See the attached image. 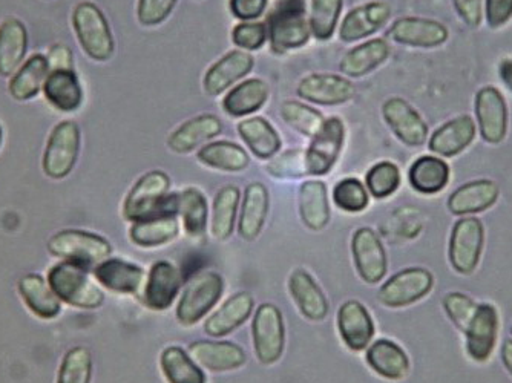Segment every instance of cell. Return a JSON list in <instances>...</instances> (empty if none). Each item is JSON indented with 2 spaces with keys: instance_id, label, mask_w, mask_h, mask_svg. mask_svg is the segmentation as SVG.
I'll use <instances>...</instances> for the list:
<instances>
[{
  "instance_id": "obj_1",
  "label": "cell",
  "mask_w": 512,
  "mask_h": 383,
  "mask_svg": "<svg viewBox=\"0 0 512 383\" xmlns=\"http://www.w3.org/2000/svg\"><path fill=\"white\" fill-rule=\"evenodd\" d=\"M171 178L163 171H152L143 175L129 190L123 217L131 223L168 217L178 213V194L169 195Z\"/></svg>"
},
{
  "instance_id": "obj_2",
  "label": "cell",
  "mask_w": 512,
  "mask_h": 383,
  "mask_svg": "<svg viewBox=\"0 0 512 383\" xmlns=\"http://www.w3.org/2000/svg\"><path fill=\"white\" fill-rule=\"evenodd\" d=\"M267 34L275 53L298 50L309 42L310 23L304 0H279L267 19Z\"/></svg>"
},
{
  "instance_id": "obj_3",
  "label": "cell",
  "mask_w": 512,
  "mask_h": 383,
  "mask_svg": "<svg viewBox=\"0 0 512 383\" xmlns=\"http://www.w3.org/2000/svg\"><path fill=\"white\" fill-rule=\"evenodd\" d=\"M48 284L60 301L79 308H99L105 301V293L91 276L86 267L76 262L62 261L48 273Z\"/></svg>"
},
{
  "instance_id": "obj_4",
  "label": "cell",
  "mask_w": 512,
  "mask_h": 383,
  "mask_svg": "<svg viewBox=\"0 0 512 383\" xmlns=\"http://www.w3.org/2000/svg\"><path fill=\"white\" fill-rule=\"evenodd\" d=\"M73 27L82 50L96 62H108L115 50L114 36L103 11L82 2L73 13Z\"/></svg>"
},
{
  "instance_id": "obj_5",
  "label": "cell",
  "mask_w": 512,
  "mask_h": 383,
  "mask_svg": "<svg viewBox=\"0 0 512 383\" xmlns=\"http://www.w3.org/2000/svg\"><path fill=\"white\" fill-rule=\"evenodd\" d=\"M224 293V279L217 272L198 273L191 279L180 301H178V322L184 327H192L201 319L206 318L209 311L214 310Z\"/></svg>"
},
{
  "instance_id": "obj_6",
  "label": "cell",
  "mask_w": 512,
  "mask_h": 383,
  "mask_svg": "<svg viewBox=\"0 0 512 383\" xmlns=\"http://www.w3.org/2000/svg\"><path fill=\"white\" fill-rule=\"evenodd\" d=\"M82 132L73 120H63L54 126L50 138L46 141L42 167L46 177L63 180L73 172L79 160Z\"/></svg>"
},
{
  "instance_id": "obj_7",
  "label": "cell",
  "mask_w": 512,
  "mask_h": 383,
  "mask_svg": "<svg viewBox=\"0 0 512 383\" xmlns=\"http://www.w3.org/2000/svg\"><path fill=\"white\" fill-rule=\"evenodd\" d=\"M53 255L83 267L99 266L111 255V244L103 236L85 230H62L48 243Z\"/></svg>"
},
{
  "instance_id": "obj_8",
  "label": "cell",
  "mask_w": 512,
  "mask_h": 383,
  "mask_svg": "<svg viewBox=\"0 0 512 383\" xmlns=\"http://www.w3.org/2000/svg\"><path fill=\"white\" fill-rule=\"evenodd\" d=\"M253 351L264 365H273L283 357L286 327L283 313L276 305L261 304L252 322Z\"/></svg>"
},
{
  "instance_id": "obj_9",
  "label": "cell",
  "mask_w": 512,
  "mask_h": 383,
  "mask_svg": "<svg viewBox=\"0 0 512 383\" xmlns=\"http://www.w3.org/2000/svg\"><path fill=\"white\" fill-rule=\"evenodd\" d=\"M434 278L421 267L401 270L391 276L378 293V301L388 308H402L421 301L431 292Z\"/></svg>"
},
{
  "instance_id": "obj_10",
  "label": "cell",
  "mask_w": 512,
  "mask_h": 383,
  "mask_svg": "<svg viewBox=\"0 0 512 383\" xmlns=\"http://www.w3.org/2000/svg\"><path fill=\"white\" fill-rule=\"evenodd\" d=\"M485 230L477 218H462L451 232L450 262L460 275H471L479 266Z\"/></svg>"
},
{
  "instance_id": "obj_11",
  "label": "cell",
  "mask_w": 512,
  "mask_h": 383,
  "mask_svg": "<svg viewBox=\"0 0 512 383\" xmlns=\"http://www.w3.org/2000/svg\"><path fill=\"white\" fill-rule=\"evenodd\" d=\"M352 255L362 281L375 285L387 275L388 261L384 244L375 230L361 227L352 238Z\"/></svg>"
},
{
  "instance_id": "obj_12",
  "label": "cell",
  "mask_w": 512,
  "mask_h": 383,
  "mask_svg": "<svg viewBox=\"0 0 512 383\" xmlns=\"http://www.w3.org/2000/svg\"><path fill=\"white\" fill-rule=\"evenodd\" d=\"M344 123L338 117L325 120L321 131L313 137L306 152L307 174L321 177L329 174L344 146Z\"/></svg>"
},
{
  "instance_id": "obj_13",
  "label": "cell",
  "mask_w": 512,
  "mask_h": 383,
  "mask_svg": "<svg viewBox=\"0 0 512 383\" xmlns=\"http://www.w3.org/2000/svg\"><path fill=\"white\" fill-rule=\"evenodd\" d=\"M183 285V276L172 262L157 261L146 278L143 301L154 311H165L174 304Z\"/></svg>"
},
{
  "instance_id": "obj_14",
  "label": "cell",
  "mask_w": 512,
  "mask_h": 383,
  "mask_svg": "<svg viewBox=\"0 0 512 383\" xmlns=\"http://www.w3.org/2000/svg\"><path fill=\"white\" fill-rule=\"evenodd\" d=\"M299 97L322 106H336L350 102L355 97L352 82L335 74H310L298 85Z\"/></svg>"
},
{
  "instance_id": "obj_15",
  "label": "cell",
  "mask_w": 512,
  "mask_h": 383,
  "mask_svg": "<svg viewBox=\"0 0 512 383\" xmlns=\"http://www.w3.org/2000/svg\"><path fill=\"white\" fill-rule=\"evenodd\" d=\"M385 122L390 126L394 135L411 148L422 146L427 140L428 126L425 125L421 115L411 108L405 100L394 97L387 100L382 108Z\"/></svg>"
},
{
  "instance_id": "obj_16",
  "label": "cell",
  "mask_w": 512,
  "mask_h": 383,
  "mask_svg": "<svg viewBox=\"0 0 512 383\" xmlns=\"http://www.w3.org/2000/svg\"><path fill=\"white\" fill-rule=\"evenodd\" d=\"M188 353L198 365L212 373L238 370L247 362L246 351L234 342H192Z\"/></svg>"
},
{
  "instance_id": "obj_17",
  "label": "cell",
  "mask_w": 512,
  "mask_h": 383,
  "mask_svg": "<svg viewBox=\"0 0 512 383\" xmlns=\"http://www.w3.org/2000/svg\"><path fill=\"white\" fill-rule=\"evenodd\" d=\"M497 330H499V315L494 305L482 304L477 307L470 325L465 330L467 350L471 359L485 362L490 359L496 347Z\"/></svg>"
},
{
  "instance_id": "obj_18",
  "label": "cell",
  "mask_w": 512,
  "mask_h": 383,
  "mask_svg": "<svg viewBox=\"0 0 512 383\" xmlns=\"http://www.w3.org/2000/svg\"><path fill=\"white\" fill-rule=\"evenodd\" d=\"M338 330L348 350L362 351L375 336V322L367 308L352 299L339 307Z\"/></svg>"
},
{
  "instance_id": "obj_19",
  "label": "cell",
  "mask_w": 512,
  "mask_h": 383,
  "mask_svg": "<svg viewBox=\"0 0 512 383\" xmlns=\"http://www.w3.org/2000/svg\"><path fill=\"white\" fill-rule=\"evenodd\" d=\"M289 292L304 318L321 322L329 315V301L307 270L296 269L290 273Z\"/></svg>"
},
{
  "instance_id": "obj_20",
  "label": "cell",
  "mask_w": 512,
  "mask_h": 383,
  "mask_svg": "<svg viewBox=\"0 0 512 383\" xmlns=\"http://www.w3.org/2000/svg\"><path fill=\"white\" fill-rule=\"evenodd\" d=\"M476 114L483 140L497 145L505 138L508 126L505 100L496 88L480 89L476 97Z\"/></svg>"
},
{
  "instance_id": "obj_21",
  "label": "cell",
  "mask_w": 512,
  "mask_h": 383,
  "mask_svg": "<svg viewBox=\"0 0 512 383\" xmlns=\"http://www.w3.org/2000/svg\"><path fill=\"white\" fill-rule=\"evenodd\" d=\"M388 34L402 45L417 48H434L448 39V30L442 23L422 17H402L393 23Z\"/></svg>"
},
{
  "instance_id": "obj_22",
  "label": "cell",
  "mask_w": 512,
  "mask_h": 383,
  "mask_svg": "<svg viewBox=\"0 0 512 383\" xmlns=\"http://www.w3.org/2000/svg\"><path fill=\"white\" fill-rule=\"evenodd\" d=\"M255 60L246 51L235 50L218 60L204 76V91L212 97L223 94L227 88L252 71Z\"/></svg>"
},
{
  "instance_id": "obj_23",
  "label": "cell",
  "mask_w": 512,
  "mask_h": 383,
  "mask_svg": "<svg viewBox=\"0 0 512 383\" xmlns=\"http://www.w3.org/2000/svg\"><path fill=\"white\" fill-rule=\"evenodd\" d=\"M28 51V31L25 23L8 17L0 23V77H13L25 63Z\"/></svg>"
},
{
  "instance_id": "obj_24",
  "label": "cell",
  "mask_w": 512,
  "mask_h": 383,
  "mask_svg": "<svg viewBox=\"0 0 512 383\" xmlns=\"http://www.w3.org/2000/svg\"><path fill=\"white\" fill-rule=\"evenodd\" d=\"M94 276L112 292L137 295L145 284L146 273L142 267L125 259L108 258L96 266Z\"/></svg>"
},
{
  "instance_id": "obj_25",
  "label": "cell",
  "mask_w": 512,
  "mask_h": 383,
  "mask_svg": "<svg viewBox=\"0 0 512 383\" xmlns=\"http://www.w3.org/2000/svg\"><path fill=\"white\" fill-rule=\"evenodd\" d=\"M253 307H255V301L249 292L235 293L215 311L214 315L206 319L204 331L211 338H224L250 318Z\"/></svg>"
},
{
  "instance_id": "obj_26",
  "label": "cell",
  "mask_w": 512,
  "mask_h": 383,
  "mask_svg": "<svg viewBox=\"0 0 512 383\" xmlns=\"http://www.w3.org/2000/svg\"><path fill=\"white\" fill-rule=\"evenodd\" d=\"M391 8L387 2H370L355 8L342 20L339 37L344 42H356L379 31L390 19Z\"/></svg>"
},
{
  "instance_id": "obj_27",
  "label": "cell",
  "mask_w": 512,
  "mask_h": 383,
  "mask_svg": "<svg viewBox=\"0 0 512 383\" xmlns=\"http://www.w3.org/2000/svg\"><path fill=\"white\" fill-rule=\"evenodd\" d=\"M43 94L53 108L74 112L83 105V88L74 69H54L46 77Z\"/></svg>"
},
{
  "instance_id": "obj_28",
  "label": "cell",
  "mask_w": 512,
  "mask_h": 383,
  "mask_svg": "<svg viewBox=\"0 0 512 383\" xmlns=\"http://www.w3.org/2000/svg\"><path fill=\"white\" fill-rule=\"evenodd\" d=\"M221 131H223V125L217 115H198L172 132L171 137L168 138V146L175 154H189L206 141L217 137Z\"/></svg>"
},
{
  "instance_id": "obj_29",
  "label": "cell",
  "mask_w": 512,
  "mask_h": 383,
  "mask_svg": "<svg viewBox=\"0 0 512 383\" xmlns=\"http://www.w3.org/2000/svg\"><path fill=\"white\" fill-rule=\"evenodd\" d=\"M269 190L263 183H250L244 192L238 233L246 241H253L263 232L269 215Z\"/></svg>"
},
{
  "instance_id": "obj_30",
  "label": "cell",
  "mask_w": 512,
  "mask_h": 383,
  "mask_svg": "<svg viewBox=\"0 0 512 383\" xmlns=\"http://www.w3.org/2000/svg\"><path fill=\"white\" fill-rule=\"evenodd\" d=\"M299 215L302 223L313 232L325 229L330 223V203L327 186L322 181L310 180L299 187Z\"/></svg>"
},
{
  "instance_id": "obj_31",
  "label": "cell",
  "mask_w": 512,
  "mask_h": 383,
  "mask_svg": "<svg viewBox=\"0 0 512 383\" xmlns=\"http://www.w3.org/2000/svg\"><path fill=\"white\" fill-rule=\"evenodd\" d=\"M367 364L371 370L388 380H402L410 373V359L396 342L379 339L368 345Z\"/></svg>"
},
{
  "instance_id": "obj_32",
  "label": "cell",
  "mask_w": 512,
  "mask_h": 383,
  "mask_svg": "<svg viewBox=\"0 0 512 383\" xmlns=\"http://www.w3.org/2000/svg\"><path fill=\"white\" fill-rule=\"evenodd\" d=\"M499 194V186L494 181H471V183L463 184L451 195L448 200V209L453 215L480 213L490 209L496 203Z\"/></svg>"
},
{
  "instance_id": "obj_33",
  "label": "cell",
  "mask_w": 512,
  "mask_h": 383,
  "mask_svg": "<svg viewBox=\"0 0 512 383\" xmlns=\"http://www.w3.org/2000/svg\"><path fill=\"white\" fill-rule=\"evenodd\" d=\"M50 71L46 56L40 53L33 54L11 77L8 92L17 102H30L42 91Z\"/></svg>"
},
{
  "instance_id": "obj_34",
  "label": "cell",
  "mask_w": 512,
  "mask_h": 383,
  "mask_svg": "<svg viewBox=\"0 0 512 383\" xmlns=\"http://www.w3.org/2000/svg\"><path fill=\"white\" fill-rule=\"evenodd\" d=\"M476 135V125L468 115L451 120L437 129L430 140V149L442 157H454L471 145Z\"/></svg>"
},
{
  "instance_id": "obj_35",
  "label": "cell",
  "mask_w": 512,
  "mask_h": 383,
  "mask_svg": "<svg viewBox=\"0 0 512 383\" xmlns=\"http://www.w3.org/2000/svg\"><path fill=\"white\" fill-rule=\"evenodd\" d=\"M390 56V45L384 39H373L356 46L341 60V73L348 77H364Z\"/></svg>"
},
{
  "instance_id": "obj_36",
  "label": "cell",
  "mask_w": 512,
  "mask_h": 383,
  "mask_svg": "<svg viewBox=\"0 0 512 383\" xmlns=\"http://www.w3.org/2000/svg\"><path fill=\"white\" fill-rule=\"evenodd\" d=\"M19 292L28 308L39 318L54 319L60 315V299L42 276L27 275L20 279Z\"/></svg>"
},
{
  "instance_id": "obj_37",
  "label": "cell",
  "mask_w": 512,
  "mask_h": 383,
  "mask_svg": "<svg viewBox=\"0 0 512 383\" xmlns=\"http://www.w3.org/2000/svg\"><path fill=\"white\" fill-rule=\"evenodd\" d=\"M269 99V86L261 79H250L235 86L224 97L223 108L232 117H244L260 111Z\"/></svg>"
},
{
  "instance_id": "obj_38",
  "label": "cell",
  "mask_w": 512,
  "mask_h": 383,
  "mask_svg": "<svg viewBox=\"0 0 512 383\" xmlns=\"http://www.w3.org/2000/svg\"><path fill=\"white\" fill-rule=\"evenodd\" d=\"M238 132L253 155L261 160L275 157L281 149V138L263 117L247 118L238 125Z\"/></svg>"
},
{
  "instance_id": "obj_39",
  "label": "cell",
  "mask_w": 512,
  "mask_h": 383,
  "mask_svg": "<svg viewBox=\"0 0 512 383\" xmlns=\"http://www.w3.org/2000/svg\"><path fill=\"white\" fill-rule=\"evenodd\" d=\"M178 233H180V224H178L177 218L175 215H168V217L132 223V227L129 229V238L135 246L154 249V247L171 243L177 238Z\"/></svg>"
},
{
  "instance_id": "obj_40",
  "label": "cell",
  "mask_w": 512,
  "mask_h": 383,
  "mask_svg": "<svg viewBox=\"0 0 512 383\" xmlns=\"http://www.w3.org/2000/svg\"><path fill=\"white\" fill-rule=\"evenodd\" d=\"M160 367L168 383H207L206 374L197 362L177 345L161 351Z\"/></svg>"
},
{
  "instance_id": "obj_41",
  "label": "cell",
  "mask_w": 512,
  "mask_h": 383,
  "mask_svg": "<svg viewBox=\"0 0 512 383\" xmlns=\"http://www.w3.org/2000/svg\"><path fill=\"white\" fill-rule=\"evenodd\" d=\"M411 186L417 192L433 195L440 192L450 180V167L437 157H421L410 167Z\"/></svg>"
},
{
  "instance_id": "obj_42",
  "label": "cell",
  "mask_w": 512,
  "mask_h": 383,
  "mask_svg": "<svg viewBox=\"0 0 512 383\" xmlns=\"http://www.w3.org/2000/svg\"><path fill=\"white\" fill-rule=\"evenodd\" d=\"M197 157L204 166L224 172L244 171L250 163L247 152L230 141L209 143L198 151Z\"/></svg>"
},
{
  "instance_id": "obj_43",
  "label": "cell",
  "mask_w": 512,
  "mask_h": 383,
  "mask_svg": "<svg viewBox=\"0 0 512 383\" xmlns=\"http://www.w3.org/2000/svg\"><path fill=\"white\" fill-rule=\"evenodd\" d=\"M240 200V189L234 184L224 186L215 197L214 212H212V235L218 241H226L234 232Z\"/></svg>"
},
{
  "instance_id": "obj_44",
  "label": "cell",
  "mask_w": 512,
  "mask_h": 383,
  "mask_svg": "<svg viewBox=\"0 0 512 383\" xmlns=\"http://www.w3.org/2000/svg\"><path fill=\"white\" fill-rule=\"evenodd\" d=\"M207 200L195 187L178 194V213L183 218V226L191 238H201L207 227Z\"/></svg>"
},
{
  "instance_id": "obj_45",
  "label": "cell",
  "mask_w": 512,
  "mask_h": 383,
  "mask_svg": "<svg viewBox=\"0 0 512 383\" xmlns=\"http://www.w3.org/2000/svg\"><path fill=\"white\" fill-rule=\"evenodd\" d=\"M281 117L290 128L304 137H315L325 123L321 112L298 102H284L281 106Z\"/></svg>"
},
{
  "instance_id": "obj_46",
  "label": "cell",
  "mask_w": 512,
  "mask_h": 383,
  "mask_svg": "<svg viewBox=\"0 0 512 383\" xmlns=\"http://www.w3.org/2000/svg\"><path fill=\"white\" fill-rule=\"evenodd\" d=\"M344 0H312L310 13V30L319 40H329L335 33L341 16Z\"/></svg>"
},
{
  "instance_id": "obj_47",
  "label": "cell",
  "mask_w": 512,
  "mask_h": 383,
  "mask_svg": "<svg viewBox=\"0 0 512 383\" xmlns=\"http://www.w3.org/2000/svg\"><path fill=\"white\" fill-rule=\"evenodd\" d=\"M92 357L88 348L76 347L66 353L57 383H91Z\"/></svg>"
},
{
  "instance_id": "obj_48",
  "label": "cell",
  "mask_w": 512,
  "mask_h": 383,
  "mask_svg": "<svg viewBox=\"0 0 512 383\" xmlns=\"http://www.w3.org/2000/svg\"><path fill=\"white\" fill-rule=\"evenodd\" d=\"M365 183H367L368 192L373 197L382 200L398 190L399 184H401V172L396 164L382 161V163L371 167L365 177Z\"/></svg>"
},
{
  "instance_id": "obj_49",
  "label": "cell",
  "mask_w": 512,
  "mask_h": 383,
  "mask_svg": "<svg viewBox=\"0 0 512 383\" xmlns=\"http://www.w3.org/2000/svg\"><path fill=\"white\" fill-rule=\"evenodd\" d=\"M333 201L339 209L348 213H359L368 206L367 187L356 178H345L333 189Z\"/></svg>"
},
{
  "instance_id": "obj_50",
  "label": "cell",
  "mask_w": 512,
  "mask_h": 383,
  "mask_svg": "<svg viewBox=\"0 0 512 383\" xmlns=\"http://www.w3.org/2000/svg\"><path fill=\"white\" fill-rule=\"evenodd\" d=\"M266 169L272 177L283 178V180L306 177L309 175L307 174L306 151L293 149V151L284 152V154L272 158Z\"/></svg>"
},
{
  "instance_id": "obj_51",
  "label": "cell",
  "mask_w": 512,
  "mask_h": 383,
  "mask_svg": "<svg viewBox=\"0 0 512 383\" xmlns=\"http://www.w3.org/2000/svg\"><path fill=\"white\" fill-rule=\"evenodd\" d=\"M477 307H479V305H477L470 296L463 295V293H448L444 298V308L445 311H447L448 318H450L451 322H453L459 330H462L463 333H465L468 325H470Z\"/></svg>"
},
{
  "instance_id": "obj_52",
  "label": "cell",
  "mask_w": 512,
  "mask_h": 383,
  "mask_svg": "<svg viewBox=\"0 0 512 383\" xmlns=\"http://www.w3.org/2000/svg\"><path fill=\"white\" fill-rule=\"evenodd\" d=\"M178 0H138L137 16L143 27H157L171 16Z\"/></svg>"
},
{
  "instance_id": "obj_53",
  "label": "cell",
  "mask_w": 512,
  "mask_h": 383,
  "mask_svg": "<svg viewBox=\"0 0 512 383\" xmlns=\"http://www.w3.org/2000/svg\"><path fill=\"white\" fill-rule=\"evenodd\" d=\"M267 25L266 23L253 22V23H240L232 31V40L238 48H243L247 51L260 50L261 46L266 43Z\"/></svg>"
},
{
  "instance_id": "obj_54",
  "label": "cell",
  "mask_w": 512,
  "mask_h": 383,
  "mask_svg": "<svg viewBox=\"0 0 512 383\" xmlns=\"http://www.w3.org/2000/svg\"><path fill=\"white\" fill-rule=\"evenodd\" d=\"M230 11L238 19L255 20L266 11L267 0H230Z\"/></svg>"
},
{
  "instance_id": "obj_55",
  "label": "cell",
  "mask_w": 512,
  "mask_h": 383,
  "mask_svg": "<svg viewBox=\"0 0 512 383\" xmlns=\"http://www.w3.org/2000/svg\"><path fill=\"white\" fill-rule=\"evenodd\" d=\"M512 17V0H486V20L490 27H503Z\"/></svg>"
},
{
  "instance_id": "obj_56",
  "label": "cell",
  "mask_w": 512,
  "mask_h": 383,
  "mask_svg": "<svg viewBox=\"0 0 512 383\" xmlns=\"http://www.w3.org/2000/svg\"><path fill=\"white\" fill-rule=\"evenodd\" d=\"M48 65L51 71L54 69H74V54L68 45L63 43H56L51 46L50 51L46 54Z\"/></svg>"
},
{
  "instance_id": "obj_57",
  "label": "cell",
  "mask_w": 512,
  "mask_h": 383,
  "mask_svg": "<svg viewBox=\"0 0 512 383\" xmlns=\"http://www.w3.org/2000/svg\"><path fill=\"white\" fill-rule=\"evenodd\" d=\"M457 13L470 27H479L482 20V0H453Z\"/></svg>"
},
{
  "instance_id": "obj_58",
  "label": "cell",
  "mask_w": 512,
  "mask_h": 383,
  "mask_svg": "<svg viewBox=\"0 0 512 383\" xmlns=\"http://www.w3.org/2000/svg\"><path fill=\"white\" fill-rule=\"evenodd\" d=\"M499 74L506 88L512 91V59L503 60L499 66Z\"/></svg>"
},
{
  "instance_id": "obj_59",
  "label": "cell",
  "mask_w": 512,
  "mask_h": 383,
  "mask_svg": "<svg viewBox=\"0 0 512 383\" xmlns=\"http://www.w3.org/2000/svg\"><path fill=\"white\" fill-rule=\"evenodd\" d=\"M502 361L505 364L506 370L512 376V341H506L502 347Z\"/></svg>"
},
{
  "instance_id": "obj_60",
  "label": "cell",
  "mask_w": 512,
  "mask_h": 383,
  "mask_svg": "<svg viewBox=\"0 0 512 383\" xmlns=\"http://www.w3.org/2000/svg\"><path fill=\"white\" fill-rule=\"evenodd\" d=\"M2 140H4V131H2V126H0V146H2Z\"/></svg>"
},
{
  "instance_id": "obj_61",
  "label": "cell",
  "mask_w": 512,
  "mask_h": 383,
  "mask_svg": "<svg viewBox=\"0 0 512 383\" xmlns=\"http://www.w3.org/2000/svg\"><path fill=\"white\" fill-rule=\"evenodd\" d=\"M511 333H512V327H511Z\"/></svg>"
}]
</instances>
